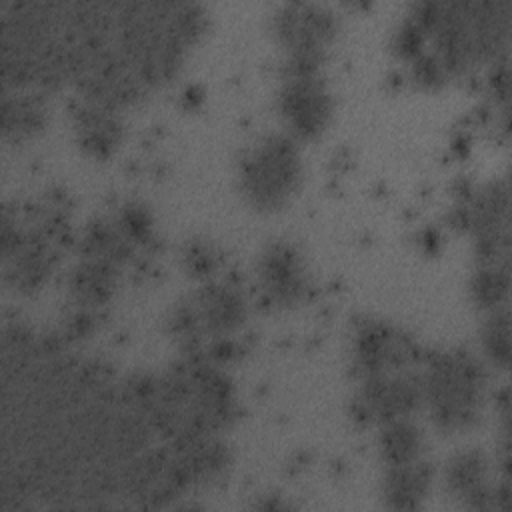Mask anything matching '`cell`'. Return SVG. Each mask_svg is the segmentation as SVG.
<instances>
[{"instance_id": "4fadbf2b", "label": "cell", "mask_w": 512, "mask_h": 512, "mask_svg": "<svg viewBox=\"0 0 512 512\" xmlns=\"http://www.w3.org/2000/svg\"><path fill=\"white\" fill-rule=\"evenodd\" d=\"M508 286H510L508 262H490V264H480V268L474 272L470 282V292L480 306L494 310L502 306V302L506 300Z\"/></svg>"}, {"instance_id": "6da1fadb", "label": "cell", "mask_w": 512, "mask_h": 512, "mask_svg": "<svg viewBox=\"0 0 512 512\" xmlns=\"http://www.w3.org/2000/svg\"><path fill=\"white\" fill-rule=\"evenodd\" d=\"M422 402L444 430L470 426L482 406L486 376L474 356L462 350H442L426 358L420 372Z\"/></svg>"}, {"instance_id": "9c48e42d", "label": "cell", "mask_w": 512, "mask_h": 512, "mask_svg": "<svg viewBox=\"0 0 512 512\" xmlns=\"http://www.w3.org/2000/svg\"><path fill=\"white\" fill-rule=\"evenodd\" d=\"M446 486L468 508H494L498 498L506 500V488L498 492L488 484V462L476 450H464L448 462Z\"/></svg>"}, {"instance_id": "9a60e30c", "label": "cell", "mask_w": 512, "mask_h": 512, "mask_svg": "<svg viewBox=\"0 0 512 512\" xmlns=\"http://www.w3.org/2000/svg\"><path fill=\"white\" fill-rule=\"evenodd\" d=\"M508 318H510L508 308L498 306L490 310V316L482 326L484 354L494 364H500V366H506L510 358V320Z\"/></svg>"}, {"instance_id": "30bf717a", "label": "cell", "mask_w": 512, "mask_h": 512, "mask_svg": "<svg viewBox=\"0 0 512 512\" xmlns=\"http://www.w3.org/2000/svg\"><path fill=\"white\" fill-rule=\"evenodd\" d=\"M430 486L432 470L420 458L406 464L386 466L382 494L386 506L394 510H414L426 500Z\"/></svg>"}, {"instance_id": "52a82bcc", "label": "cell", "mask_w": 512, "mask_h": 512, "mask_svg": "<svg viewBox=\"0 0 512 512\" xmlns=\"http://www.w3.org/2000/svg\"><path fill=\"white\" fill-rule=\"evenodd\" d=\"M418 358L416 344L380 320H364L352 336V366L360 378L408 368Z\"/></svg>"}, {"instance_id": "277c9868", "label": "cell", "mask_w": 512, "mask_h": 512, "mask_svg": "<svg viewBox=\"0 0 512 512\" xmlns=\"http://www.w3.org/2000/svg\"><path fill=\"white\" fill-rule=\"evenodd\" d=\"M246 318V302L242 294L230 284H208L188 304L178 308L174 316L176 332L182 336H210L224 338L234 332Z\"/></svg>"}, {"instance_id": "5bb4252c", "label": "cell", "mask_w": 512, "mask_h": 512, "mask_svg": "<svg viewBox=\"0 0 512 512\" xmlns=\"http://www.w3.org/2000/svg\"><path fill=\"white\" fill-rule=\"evenodd\" d=\"M108 112V106L94 102L78 116V132L92 150H108L118 138V124Z\"/></svg>"}, {"instance_id": "8fae6325", "label": "cell", "mask_w": 512, "mask_h": 512, "mask_svg": "<svg viewBox=\"0 0 512 512\" xmlns=\"http://www.w3.org/2000/svg\"><path fill=\"white\" fill-rule=\"evenodd\" d=\"M378 448L386 466L406 464L422 458L424 450V434L410 420V416H400L380 424Z\"/></svg>"}, {"instance_id": "3957f363", "label": "cell", "mask_w": 512, "mask_h": 512, "mask_svg": "<svg viewBox=\"0 0 512 512\" xmlns=\"http://www.w3.org/2000/svg\"><path fill=\"white\" fill-rule=\"evenodd\" d=\"M336 16L322 4L288 2L272 16V30L286 52L284 74H316L336 34Z\"/></svg>"}, {"instance_id": "ba28073f", "label": "cell", "mask_w": 512, "mask_h": 512, "mask_svg": "<svg viewBox=\"0 0 512 512\" xmlns=\"http://www.w3.org/2000/svg\"><path fill=\"white\" fill-rule=\"evenodd\" d=\"M258 278L264 294L278 304L296 302L306 290L302 258L288 242H274L262 252L258 260Z\"/></svg>"}, {"instance_id": "7c38bea8", "label": "cell", "mask_w": 512, "mask_h": 512, "mask_svg": "<svg viewBox=\"0 0 512 512\" xmlns=\"http://www.w3.org/2000/svg\"><path fill=\"white\" fill-rule=\"evenodd\" d=\"M114 286V262L100 256H88L72 274L70 288L78 300L98 304L108 298Z\"/></svg>"}, {"instance_id": "8992f818", "label": "cell", "mask_w": 512, "mask_h": 512, "mask_svg": "<svg viewBox=\"0 0 512 512\" xmlns=\"http://www.w3.org/2000/svg\"><path fill=\"white\" fill-rule=\"evenodd\" d=\"M278 108L290 136L306 140L326 128L332 116V96L320 72L284 74Z\"/></svg>"}, {"instance_id": "5b68a950", "label": "cell", "mask_w": 512, "mask_h": 512, "mask_svg": "<svg viewBox=\"0 0 512 512\" xmlns=\"http://www.w3.org/2000/svg\"><path fill=\"white\" fill-rule=\"evenodd\" d=\"M360 380L354 410L364 420L382 424L400 416H410L422 402L420 372H412L410 368L382 372Z\"/></svg>"}, {"instance_id": "7a4b0ae2", "label": "cell", "mask_w": 512, "mask_h": 512, "mask_svg": "<svg viewBox=\"0 0 512 512\" xmlns=\"http://www.w3.org/2000/svg\"><path fill=\"white\" fill-rule=\"evenodd\" d=\"M300 176V150L288 134L264 136L240 162L242 194L258 210L282 208L296 192Z\"/></svg>"}]
</instances>
